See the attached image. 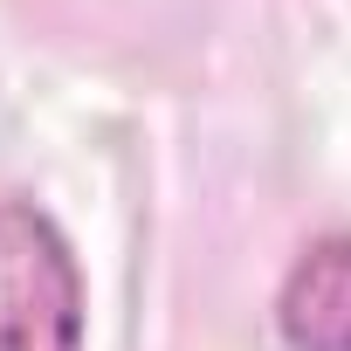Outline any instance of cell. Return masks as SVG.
<instances>
[{
	"instance_id": "1",
	"label": "cell",
	"mask_w": 351,
	"mask_h": 351,
	"mask_svg": "<svg viewBox=\"0 0 351 351\" xmlns=\"http://www.w3.org/2000/svg\"><path fill=\"white\" fill-rule=\"evenodd\" d=\"M0 351H83V276L35 200H0Z\"/></svg>"
},
{
	"instance_id": "2",
	"label": "cell",
	"mask_w": 351,
	"mask_h": 351,
	"mask_svg": "<svg viewBox=\"0 0 351 351\" xmlns=\"http://www.w3.org/2000/svg\"><path fill=\"white\" fill-rule=\"evenodd\" d=\"M276 330L289 351H351V234H324L296 255L276 296Z\"/></svg>"
}]
</instances>
